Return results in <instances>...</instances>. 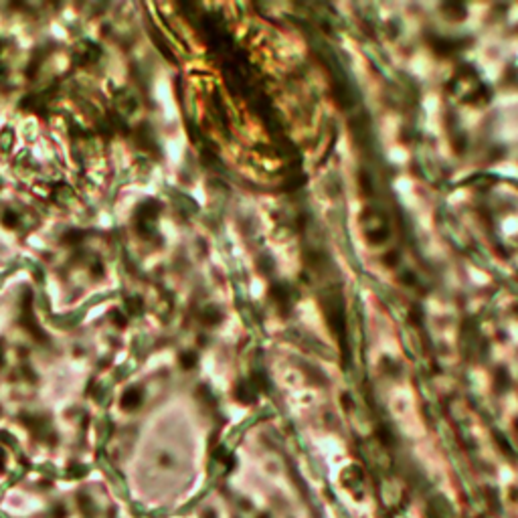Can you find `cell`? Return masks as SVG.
Returning <instances> with one entry per match:
<instances>
[{
    "instance_id": "cell-1",
    "label": "cell",
    "mask_w": 518,
    "mask_h": 518,
    "mask_svg": "<svg viewBox=\"0 0 518 518\" xmlns=\"http://www.w3.org/2000/svg\"><path fill=\"white\" fill-rule=\"evenodd\" d=\"M140 399H142V395H140L136 389H132V391H128V393L124 395V407H128V409L132 407V409H134V407L140 405Z\"/></svg>"
}]
</instances>
